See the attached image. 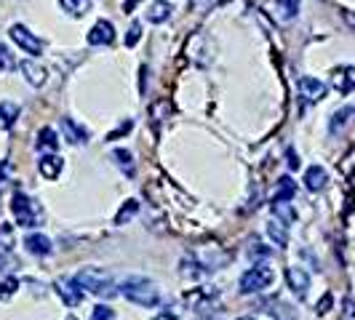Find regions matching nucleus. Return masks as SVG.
Returning a JSON list of instances; mask_svg holds the SVG:
<instances>
[{
    "label": "nucleus",
    "mask_w": 355,
    "mask_h": 320,
    "mask_svg": "<svg viewBox=\"0 0 355 320\" xmlns=\"http://www.w3.org/2000/svg\"><path fill=\"white\" fill-rule=\"evenodd\" d=\"M121 296L139 307H155L160 304V291L147 278H125L121 283Z\"/></svg>",
    "instance_id": "obj_1"
},
{
    "label": "nucleus",
    "mask_w": 355,
    "mask_h": 320,
    "mask_svg": "<svg viewBox=\"0 0 355 320\" xmlns=\"http://www.w3.org/2000/svg\"><path fill=\"white\" fill-rule=\"evenodd\" d=\"M75 283L80 288H86L89 294H96V296H110L115 294V283H112V275L99 269V267H86L75 275Z\"/></svg>",
    "instance_id": "obj_2"
},
{
    "label": "nucleus",
    "mask_w": 355,
    "mask_h": 320,
    "mask_svg": "<svg viewBox=\"0 0 355 320\" xmlns=\"http://www.w3.org/2000/svg\"><path fill=\"white\" fill-rule=\"evenodd\" d=\"M275 281V272L265 265H254L251 269H246L241 275V294H262L265 288H270V283Z\"/></svg>",
    "instance_id": "obj_3"
},
{
    "label": "nucleus",
    "mask_w": 355,
    "mask_h": 320,
    "mask_svg": "<svg viewBox=\"0 0 355 320\" xmlns=\"http://www.w3.org/2000/svg\"><path fill=\"white\" fill-rule=\"evenodd\" d=\"M11 211H14V216H17L19 227H35L37 216H40V211H37V206H35V200H33V197H27L24 193H19V190L14 193Z\"/></svg>",
    "instance_id": "obj_4"
},
{
    "label": "nucleus",
    "mask_w": 355,
    "mask_h": 320,
    "mask_svg": "<svg viewBox=\"0 0 355 320\" xmlns=\"http://www.w3.org/2000/svg\"><path fill=\"white\" fill-rule=\"evenodd\" d=\"M8 35H11V40H14V43H17L24 53H33V56H37V53L46 51V43H43L35 33H30L24 24H11Z\"/></svg>",
    "instance_id": "obj_5"
},
{
    "label": "nucleus",
    "mask_w": 355,
    "mask_h": 320,
    "mask_svg": "<svg viewBox=\"0 0 355 320\" xmlns=\"http://www.w3.org/2000/svg\"><path fill=\"white\" fill-rule=\"evenodd\" d=\"M267 11H270V17L275 19V21H291V19L300 14V0H267L265 6Z\"/></svg>",
    "instance_id": "obj_6"
},
{
    "label": "nucleus",
    "mask_w": 355,
    "mask_h": 320,
    "mask_svg": "<svg viewBox=\"0 0 355 320\" xmlns=\"http://www.w3.org/2000/svg\"><path fill=\"white\" fill-rule=\"evenodd\" d=\"M286 283L291 288V294L297 296V299H304L307 296V291H310V275L304 272L302 267H288L286 269Z\"/></svg>",
    "instance_id": "obj_7"
},
{
    "label": "nucleus",
    "mask_w": 355,
    "mask_h": 320,
    "mask_svg": "<svg viewBox=\"0 0 355 320\" xmlns=\"http://www.w3.org/2000/svg\"><path fill=\"white\" fill-rule=\"evenodd\" d=\"M326 83L323 80H318V78H310V75H304V78H300V94H302V99L307 102V105H315V102H320L323 96H326Z\"/></svg>",
    "instance_id": "obj_8"
},
{
    "label": "nucleus",
    "mask_w": 355,
    "mask_h": 320,
    "mask_svg": "<svg viewBox=\"0 0 355 320\" xmlns=\"http://www.w3.org/2000/svg\"><path fill=\"white\" fill-rule=\"evenodd\" d=\"M86 40H89L91 46H112V43H115V27H112V21L99 19L89 30V37H86Z\"/></svg>",
    "instance_id": "obj_9"
},
{
    "label": "nucleus",
    "mask_w": 355,
    "mask_h": 320,
    "mask_svg": "<svg viewBox=\"0 0 355 320\" xmlns=\"http://www.w3.org/2000/svg\"><path fill=\"white\" fill-rule=\"evenodd\" d=\"M19 72H21V75H24V80H27L30 86H35V89H43V86H46V80H49L46 67H40V64L33 62V59L19 62Z\"/></svg>",
    "instance_id": "obj_10"
},
{
    "label": "nucleus",
    "mask_w": 355,
    "mask_h": 320,
    "mask_svg": "<svg viewBox=\"0 0 355 320\" xmlns=\"http://www.w3.org/2000/svg\"><path fill=\"white\" fill-rule=\"evenodd\" d=\"M62 131H64V136H67L70 144H86L91 136L89 128L83 123H78L75 118H62Z\"/></svg>",
    "instance_id": "obj_11"
},
{
    "label": "nucleus",
    "mask_w": 355,
    "mask_h": 320,
    "mask_svg": "<svg viewBox=\"0 0 355 320\" xmlns=\"http://www.w3.org/2000/svg\"><path fill=\"white\" fill-rule=\"evenodd\" d=\"M56 294L64 299L67 307H75V304H80V299H83V288L75 283V278L72 281H59L56 283Z\"/></svg>",
    "instance_id": "obj_12"
},
{
    "label": "nucleus",
    "mask_w": 355,
    "mask_h": 320,
    "mask_svg": "<svg viewBox=\"0 0 355 320\" xmlns=\"http://www.w3.org/2000/svg\"><path fill=\"white\" fill-rule=\"evenodd\" d=\"M331 86H334L339 94L355 91V67H337L334 75H331Z\"/></svg>",
    "instance_id": "obj_13"
},
{
    "label": "nucleus",
    "mask_w": 355,
    "mask_h": 320,
    "mask_svg": "<svg viewBox=\"0 0 355 320\" xmlns=\"http://www.w3.org/2000/svg\"><path fill=\"white\" fill-rule=\"evenodd\" d=\"M326 184H329V174H326L323 166H310V168L304 171V187H307L310 193H320Z\"/></svg>",
    "instance_id": "obj_14"
},
{
    "label": "nucleus",
    "mask_w": 355,
    "mask_h": 320,
    "mask_svg": "<svg viewBox=\"0 0 355 320\" xmlns=\"http://www.w3.org/2000/svg\"><path fill=\"white\" fill-rule=\"evenodd\" d=\"M24 249L30 251L33 256H51L53 254V246H51V240L46 238V235H27L24 238Z\"/></svg>",
    "instance_id": "obj_15"
},
{
    "label": "nucleus",
    "mask_w": 355,
    "mask_h": 320,
    "mask_svg": "<svg viewBox=\"0 0 355 320\" xmlns=\"http://www.w3.org/2000/svg\"><path fill=\"white\" fill-rule=\"evenodd\" d=\"M171 3L168 0H155L150 8H147V21L150 24H163V21H168V17H171Z\"/></svg>",
    "instance_id": "obj_16"
},
{
    "label": "nucleus",
    "mask_w": 355,
    "mask_h": 320,
    "mask_svg": "<svg viewBox=\"0 0 355 320\" xmlns=\"http://www.w3.org/2000/svg\"><path fill=\"white\" fill-rule=\"evenodd\" d=\"M267 235H270V240H272L278 249H286V246H288V224L281 222V219H272V222L267 224Z\"/></svg>",
    "instance_id": "obj_17"
},
{
    "label": "nucleus",
    "mask_w": 355,
    "mask_h": 320,
    "mask_svg": "<svg viewBox=\"0 0 355 320\" xmlns=\"http://www.w3.org/2000/svg\"><path fill=\"white\" fill-rule=\"evenodd\" d=\"M272 213H275V219H281L286 224H294L297 222V208H294L291 200H275L272 197Z\"/></svg>",
    "instance_id": "obj_18"
},
{
    "label": "nucleus",
    "mask_w": 355,
    "mask_h": 320,
    "mask_svg": "<svg viewBox=\"0 0 355 320\" xmlns=\"http://www.w3.org/2000/svg\"><path fill=\"white\" fill-rule=\"evenodd\" d=\"M37 168H40V174L46 179H56L62 174V158L59 155H43V158L37 160Z\"/></svg>",
    "instance_id": "obj_19"
},
{
    "label": "nucleus",
    "mask_w": 355,
    "mask_h": 320,
    "mask_svg": "<svg viewBox=\"0 0 355 320\" xmlns=\"http://www.w3.org/2000/svg\"><path fill=\"white\" fill-rule=\"evenodd\" d=\"M353 115H355L353 107H342V109H337V112L331 115V123H329V131H331V134H339V131H342L345 125L350 123V118H353Z\"/></svg>",
    "instance_id": "obj_20"
},
{
    "label": "nucleus",
    "mask_w": 355,
    "mask_h": 320,
    "mask_svg": "<svg viewBox=\"0 0 355 320\" xmlns=\"http://www.w3.org/2000/svg\"><path fill=\"white\" fill-rule=\"evenodd\" d=\"M112 158H115L118 168L123 171L125 177H134V174H137V166H134V155H131L128 150H115V152H112Z\"/></svg>",
    "instance_id": "obj_21"
},
{
    "label": "nucleus",
    "mask_w": 355,
    "mask_h": 320,
    "mask_svg": "<svg viewBox=\"0 0 355 320\" xmlns=\"http://www.w3.org/2000/svg\"><path fill=\"white\" fill-rule=\"evenodd\" d=\"M91 3H94V0H59L62 11H67L70 17H83V14H89Z\"/></svg>",
    "instance_id": "obj_22"
},
{
    "label": "nucleus",
    "mask_w": 355,
    "mask_h": 320,
    "mask_svg": "<svg viewBox=\"0 0 355 320\" xmlns=\"http://www.w3.org/2000/svg\"><path fill=\"white\" fill-rule=\"evenodd\" d=\"M19 118V105L14 102H0V125L3 128H11V125L17 123Z\"/></svg>",
    "instance_id": "obj_23"
},
{
    "label": "nucleus",
    "mask_w": 355,
    "mask_h": 320,
    "mask_svg": "<svg viewBox=\"0 0 355 320\" xmlns=\"http://www.w3.org/2000/svg\"><path fill=\"white\" fill-rule=\"evenodd\" d=\"M297 193V181L291 177H281L278 179V190H275V200H291Z\"/></svg>",
    "instance_id": "obj_24"
},
{
    "label": "nucleus",
    "mask_w": 355,
    "mask_h": 320,
    "mask_svg": "<svg viewBox=\"0 0 355 320\" xmlns=\"http://www.w3.org/2000/svg\"><path fill=\"white\" fill-rule=\"evenodd\" d=\"M35 144H37V150H56V147H59L56 131H53V128H40Z\"/></svg>",
    "instance_id": "obj_25"
},
{
    "label": "nucleus",
    "mask_w": 355,
    "mask_h": 320,
    "mask_svg": "<svg viewBox=\"0 0 355 320\" xmlns=\"http://www.w3.org/2000/svg\"><path fill=\"white\" fill-rule=\"evenodd\" d=\"M339 171L345 174V179H347V181H353V184H355V147L347 152V155H345V158L339 160Z\"/></svg>",
    "instance_id": "obj_26"
},
{
    "label": "nucleus",
    "mask_w": 355,
    "mask_h": 320,
    "mask_svg": "<svg viewBox=\"0 0 355 320\" xmlns=\"http://www.w3.org/2000/svg\"><path fill=\"white\" fill-rule=\"evenodd\" d=\"M137 211H139V200H125V206L118 211V216H115V224H125L128 219L137 216Z\"/></svg>",
    "instance_id": "obj_27"
},
{
    "label": "nucleus",
    "mask_w": 355,
    "mask_h": 320,
    "mask_svg": "<svg viewBox=\"0 0 355 320\" xmlns=\"http://www.w3.org/2000/svg\"><path fill=\"white\" fill-rule=\"evenodd\" d=\"M91 320H115V312H112V307H107V304H99V307H94V312H91Z\"/></svg>",
    "instance_id": "obj_28"
},
{
    "label": "nucleus",
    "mask_w": 355,
    "mask_h": 320,
    "mask_svg": "<svg viewBox=\"0 0 355 320\" xmlns=\"http://www.w3.org/2000/svg\"><path fill=\"white\" fill-rule=\"evenodd\" d=\"M14 267H17V259L3 249L0 251V272H14Z\"/></svg>",
    "instance_id": "obj_29"
},
{
    "label": "nucleus",
    "mask_w": 355,
    "mask_h": 320,
    "mask_svg": "<svg viewBox=\"0 0 355 320\" xmlns=\"http://www.w3.org/2000/svg\"><path fill=\"white\" fill-rule=\"evenodd\" d=\"M11 240H14V232H11V224H0V249H11Z\"/></svg>",
    "instance_id": "obj_30"
},
{
    "label": "nucleus",
    "mask_w": 355,
    "mask_h": 320,
    "mask_svg": "<svg viewBox=\"0 0 355 320\" xmlns=\"http://www.w3.org/2000/svg\"><path fill=\"white\" fill-rule=\"evenodd\" d=\"M17 288H19L17 281H6V283H0V302H6V299H11Z\"/></svg>",
    "instance_id": "obj_31"
},
{
    "label": "nucleus",
    "mask_w": 355,
    "mask_h": 320,
    "mask_svg": "<svg viewBox=\"0 0 355 320\" xmlns=\"http://www.w3.org/2000/svg\"><path fill=\"white\" fill-rule=\"evenodd\" d=\"M139 37H142V27H139V24H131V30H128V35H125V46H128V48L137 46Z\"/></svg>",
    "instance_id": "obj_32"
},
{
    "label": "nucleus",
    "mask_w": 355,
    "mask_h": 320,
    "mask_svg": "<svg viewBox=\"0 0 355 320\" xmlns=\"http://www.w3.org/2000/svg\"><path fill=\"white\" fill-rule=\"evenodd\" d=\"M342 320H355V299L342 302Z\"/></svg>",
    "instance_id": "obj_33"
},
{
    "label": "nucleus",
    "mask_w": 355,
    "mask_h": 320,
    "mask_svg": "<svg viewBox=\"0 0 355 320\" xmlns=\"http://www.w3.org/2000/svg\"><path fill=\"white\" fill-rule=\"evenodd\" d=\"M286 163H288V168H300V155H297L291 147L286 150Z\"/></svg>",
    "instance_id": "obj_34"
},
{
    "label": "nucleus",
    "mask_w": 355,
    "mask_h": 320,
    "mask_svg": "<svg viewBox=\"0 0 355 320\" xmlns=\"http://www.w3.org/2000/svg\"><path fill=\"white\" fill-rule=\"evenodd\" d=\"M329 307H331V294H326V296L320 299V304L315 307V312H318V315H323V312H329Z\"/></svg>",
    "instance_id": "obj_35"
},
{
    "label": "nucleus",
    "mask_w": 355,
    "mask_h": 320,
    "mask_svg": "<svg viewBox=\"0 0 355 320\" xmlns=\"http://www.w3.org/2000/svg\"><path fill=\"white\" fill-rule=\"evenodd\" d=\"M198 8H211V6H222V3H227V0H193Z\"/></svg>",
    "instance_id": "obj_36"
},
{
    "label": "nucleus",
    "mask_w": 355,
    "mask_h": 320,
    "mask_svg": "<svg viewBox=\"0 0 355 320\" xmlns=\"http://www.w3.org/2000/svg\"><path fill=\"white\" fill-rule=\"evenodd\" d=\"M131 121H125V123H121V128H118V131H115V134H110V139H118V136H121V134H123V131H131Z\"/></svg>",
    "instance_id": "obj_37"
},
{
    "label": "nucleus",
    "mask_w": 355,
    "mask_h": 320,
    "mask_svg": "<svg viewBox=\"0 0 355 320\" xmlns=\"http://www.w3.org/2000/svg\"><path fill=\"white\" fill-rule=\"evenodd\" d=\"M342 19H345V21H347V24L355 30V11H345V14H342Z\"/></svg>",
    "instance_id": "obj_38"
},
{
    "label": "nucleus",
    "mask_w": 355,
    "mask_h": 320,
    "mask_svg": "<svg viewBox=\"0 0 355 320\" xmlns=\"http://www.w3.org/2000/svg\"><path fill=\"white\" fill-rule=\"evenodd\" d=\"M153 320H179V318L174 315V312H160L158 318H153Z\"/></svg>",
    "instance_id": "obj_39"
},
{
    "label": "nucleus",
    "mask_w": 355,
    "mask_h": 320,
    "mask_svg": "<svg viewBox=\"0 0 355 320\" xmlns=\"http://www.w3.org/2000/svg\"><path fill=\"white\" fill-rule=\"evenodd\" d=\"M137 3H139V0H125V3H123V8H125V11H131V8L137 6Z\"/></svg>",
    "instance_id": "obj_40"
},
{
    "label": "nucleus",
    "mask_w": 355,
    "mask_h": 320,
    "mask_svg": "<svg viewBox=\"0 0 355 320\" xmlns=\"http://www.w3.org/2000/svg\"><path fill=\"white\" fill-rule=\"evenodd\" d=\"M238 320H254V318H251V315H243V318H238Z\"/></svg>",
    "instance_id": "obj_41"
},
{
    "label": "nucleus",
    "mask_w": 355,
    "mask_h": 320,
    "mask_svg": "<svg viewBox=\"0 0 355 320\" xmlns=\"http://www.w3.org/2000/svg\"><path fill=\"white\" fill-rule=\"evenodd\" d=\"M64 320H78V318H75V315H67V318H64Z\"/></svg>",
    "instance_id": "obj_42"
}]
</instances>
